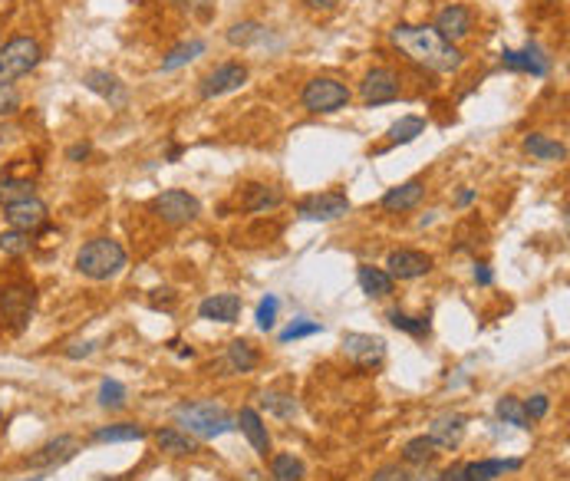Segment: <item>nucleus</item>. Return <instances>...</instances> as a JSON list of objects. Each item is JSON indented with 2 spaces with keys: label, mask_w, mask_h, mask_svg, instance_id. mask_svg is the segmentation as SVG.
Instances as JSON below:
<instances>
[{
  "label": "nucleus",
  "mask_w": 570,
  "mask_h": 481,
  "mask_svg": "<svg viewBox=\"0 0 570 481\" xmlns=\"http://www.w3.org/2000/svg\"><path fill=\"white\" fill-rule=\"evenodd\" d=\"M389 40H393V47H399V50L406 53L409 60L432 73H455L465 63L459 47L442 40L426 23H396L389 30Z\"/></svg>",
  "instance_id": "nucleus-1"
},
{
  "label": "nucleus",
  "mask_w": 570,
  "mask_h": 481,
  "mask_svg": "<svg viewBox=\"0 0 570 481\" xmlns=\"http://www.w3.org/2000/svg\"><path fill=\"white\" fill-rule=\"evenodd\" d=\"M175 422L194 439H218L235 429V416L218 402H182L175 409Z\"/></svg>",
  "instance_id": "nucleus-2"
},
{
  "label": "nucleus",
  "mask_w": 570,
  "mask_h": 481,
  "mask_svg": "<svg viewBox=\"0 0 570 481\" xmlns=\"http://www.w3.org/2000/svg\"><path fill=\"white\" fill-rule=\"evenodd\" d=\"M125 247L119 241H112V237H92L86 245L80 247V254H76V271L82 277H90V280H109V277L123 274L125 267Z\"/></svg>",
  "instance_id": "nucleus-3"
},
{
  "label": "nucleus",
  "mask_w": 570,
  "mask_h": 481,
  "mask_svg": "<svg viewBox=\"0 0 570 481\" xmlns=\"http://www.w3.org/2000/svg\"><path fill=\"white\" fill-rule=\"evenodd\" d=\"M37 310V287L30 280H11L0 287V327L21 333Z\"/></svg>",
  "instance_id": "nucleus-4"
},
{
  "label": "nucleus",
  "mask_w": 570,
  "mask_h": 481,
  "mask_svg": "<svg viewBox=\"0 0 570 481\" xmlns=\"http://www.w3.org/2000/svg\"><path fill=\"white\" fill-rule=\"evenodd\" d=\"M43 60V47L33 37H13L0 47V80H21L37 70Z\"/></svg>",
  "instance_id": "nucleus-5"
},
{
  "label": "nucleus",
  "mask_w": 570,
  "mask_h": 481,
  "mask_svg": "<svg viewBox=\"0 0 570 481\" xmlns=\"http://www.w3.org/2000/svg\"><path fill=\"white\" fill-rule=\"evenodd\" d=\"M350 86L347 82L333 80V76H314L307 82L304 92H300V103H304L307 113H336L350 103Z\"/></svg>",
  "instance_id": "nucleus-6"
},
{
  "label": "nucleus",
  "mask_w": 570,
  "mask_h": 481,
  "mask_svg": "<svg viewBox=\"0 0 570 481\" xmlns=\"http://www.w3.org/2000/svg\"><path fill=\"white\" fill-rule=\"evenodd\" d=\"M152 211L162 218L165 225L182 228L202 215V205H198V198L182 192V188H168V192H162V195L152 202Z\"/></svg>",
  "instance_id": "nucleus-7"
},
{
  "label": "nucleus",
  "mask_w": 570,
  "mask_h": 481,
  "mask_svg": "<svg viewBox=\"0 0 570 481\" xmlns=\"http://www.w3.org/2000/svg\"><path fill=\"white\" fill-rule=\"evenodd\" d=\"M399 92H402V82H399V76L389 70V66H373V70L363 76V82H359V96H363L367 106L396 103Z\"/></svg>",
  "instance_id": "nucleus-8"
},
{
  "label": "nucleus",
  "mask_w": 570,
  "mask_h": 481,
  "mask_svg": "<svg viewBox=\"0 0 570 481\" xmlns=\"http://www.w3.org/2000/svg\"><path fill=\"white\" fill-rule=\"evenodd\" d=\"M297 215L304 218V221H336V218L350 215V198L343 192L307 195L297 202Z\"/></svg>",
  "instance_id": "nucleus-9"
},
{
  "label": "nucleus",
  "mask_w": 570,
  "mask_h": 481,
  "mask_svg": "<svg viewBox=\"0 0 570 481\" xmlns=\"http://www.w3.org/2000/svg\"><path fill=\"white\" fill-rule=\"evenodd\" d=\"M245 82H247L245 63H221V66H214V70L202 80L198 96H202V99H218V96H224V92L241 90Z\"/></svg>",
  "instance_id": "nucleus-10"
},
{
  "label": "nucleus",
  "mask_w": 570,
  "mask_h": 481,
  "mask_svg": "<svg viewBox=\"0 0 570 481\" xmlns=\"http://www.w3.org/2000/svg\"><path fill=\"white\" fill-rule=\"evenodd\" d=\"M343 353H347L359 369H376L386 359V339L369 337V333H347L343 337Z\"/></svg>",
  "instance_id": "nucleus-11"
},
{
  "label": "nucleus",
  "mask_w": 570,
  "mask_h": 481,
  "mask_svg": "<svg viewBox=\"0 0 570 481\" xmlns=\"http://www.w3.org/2000/svg\"><path fill=\"white\" fill-rule=\"evenodd\" d=\"M4 215H7V225H11V228L33 235V231H40V228L47 225L50 208H47L40 198L33 195V198H23V202H13V205H7V208H4Z\"/></svg>",
  "instance_id": "nucleus-12"
},
{
  "label": "nucleus",
  "mask_w": 570,
  "mask_h": 481,
  "mask_svg": "<svg viewBox=\"0 0 570 481\" xmlns=\"http://www.w3.org/2000/svg\"><path fill=\"white\" fill-rule=\"evenodd\" d=\"M432 30L442 37V40L448 43H459L465 40L471 33V11L465 7V4H448V7H442L436 17V23H432Z\"/></svg>",
  "instance_id": "nucleus-13"
},
{
  "label": "nucleus",
  "mask_w": 570,
  "mask_h": 481,
  "mask_svg": "<svg viewBox=\"0 0 570 481\" xmlns=\"http://www.w3.org/2000/svg\"><path fill=\"white\" fill-rule=\"evenodd\" d=\"M432 257L426 254V251H409V247H402V251H393L386 261V274L393 277V280H416V277L428 274L432 271Z\"/></svg>",
  "instance_id": "nucleus-14"
},
{
  "label": "nucleus",
  "mask_w": 570,
  "mask_h": 481,
  "mask_svg": "<svg viewBox=\"0 0 570 481\" xmlns=\"http://www.w3.org/2000/svg\"><path fill=\"white\" fill-rule=\"evenodd\" d=\"M76 451H80V439L76 435H56L43 449L33 451L30 459H27V465H33V468H56V465H66L70 459H76Z\"/></svg>",
  "instance_id": "nucleus-15"
},
{
  "label": "nucleus",
  "mask_w": 570,
  "mask_h": 481,
  "mask_svg": "<svg viewBox=\"0 0 570 481\" xmlns=\"http://www.w3.org/2000/svg\"><path fill=\"white\" fill-rule=\"evenodd\" d=\"M465 425H469V419L462 416V412H445V416H438L432 425H428V439H432V445L436 449H459L462 439H465Z\"/></svg>",
  "instance_id": "nucleus-16"
},
{
  "label": "nucleus",
  "mask_w": 570,
  "mask_h": 481,
  "mask_svg": "<svg viewBox=\"0 0 570 481\" xmlns=\"http://www.w3.org/2000/svg\"><path fill=\"white\" fill-rule=\"evenodd\" d=\"M422 198H426V182H422V178H409V182L389 188L386 195H383V211H389V215H402V211L419 208Z\"/></svg>",
  "instance_id": "nucleus-17"
},
{
  "label": "nucleus",
  "mask_w": 570,
  "mask_h": 481,
  "mask_svg": "<svg viewBox=\"0 0 570 481\" xmlns=\"http://www.w3.org/2000/svg\"><path fill=\"white\" fill-rule=\"evenodd\" d=\"M235 429L245 432L247 442H251V449H255L261 459H267V455H271V435H267L264 419H261L255 409H241V412H238V416H235Z\"/></svg>",
  "instance_id": "nucleus-18"
},
{
  "label": "nucleus",
  "mask_w": 570,
  "mask_h": 481,
  "mask_svg": "<svg viewBox=\"0 0 570 481\" xmlns=\"http://www.w3.org/2000/svg\"><path fill=\"white\" fill-rule=\"evenodd\" d=\"M82 86L90 92H96V96H102V99H109V103H125V86L123 80L116 76V73L109 70H90L86 76H82Z\"/></svg>",
  "instance_id": "nucleus-19"
},
{
  "label": "nucleus",
  "mask_w": 570,
  "mask_h": 481,
  "mask_svg": "<svg viewBox=\"0 0 570 481\" xmlns=\"http://www.w3.org/2000/svg\"><path fill=\"white\" fill-rule=\"evenodd\" d=\"M198 317L218 320V323H235V320L241 317V297H238V294H214V297L202 300Z\"/></svg>",
  "instance_id": "nucleus-20"
},
{
  "label": "nucleus",
  "mask_w": 570,
  "mask_h": 481,
  "mask_svg": "<svg viewBox=\"0 0 570 481\" xmlns=\"http://www.w3.org/2000/svg\"><path fill=\"white\" fill-rule=\"evenodd\" d=\"M524 152H531L540 162H564L567 159V145L557 142V139H548V135L540 133H531L524 135Z\"/></svg>",
  "instance_id": "nucleus-21"
},
{
  "label": "nucleus",
  "mask_w": 570,
  "mask_h": 481,
  "mask_svg": "<svg viewBox=\"0 0 570 481\" xmlns=\"http://www.w3.org/2000/svg\"><path fill=\"white\" fill-rule=\"evenodd\" d=\"M359 287H363V294L373 300H383L393 294V277L386 274V271H379V267H369L363 264L359 267Z\"/></svg>",
  "instance_id": "nucleus-22"
},
{
  "label": "nucleus",
  "mask_w": 570,
  "mask_h": 481,
  "mask_svg": "<svg viewBox=\"0 0 570 481\" xmlns=\"http://www.w3.org/2000/svg\"><path fill=\"white\" fill-rule=\"evenodd\" d=\"M155 442H159V449L168 451V455H194V451H198V439L182 429H159L155 432Z\"/></svg>",
  "instance_id": "nucleus-23"
},
{
  "label": "nucleus",
  "mask_w": 570,
  "mask_h": 481,
  "mask_svg": "<svg viewBox=\"0 0 570 481\" xmlns=\"http://www.w3.org/2000/svg\"><path fill=\"white\" fill-rule=\"evenodd\" d=\"M284 202V192L274 188V185H247V195H245V208L247 211H271Z\"/></svg>",
  "instance_id": "nucleus-24"
},
{
  "label": "nucleus",
  "mask_w": 570,
  "mask_h": 481,
  "mask_svg": "<svg viewBox=\"0 0 570 481\" xmlns=\"http://www.w3.org/2000/svg\"><path fill=\"white\" fill-rule=\"evenodd\" d=\"M33 195H37V185H33L30 178H17V175H4V178H0V205L4 208Z\"/></svg>",
  "instance_id": "nucleus-25"
},
{
  "label": "nucleus",
  "mask_w": 570,
  "mask_h": 481,
  "mask_svg": "<svg viewBox=\"0 0 570 481\" xmlns=\"http://www.w3.org/2000/svg\"><path fill=\"white\" fill-rule=\"evenodd\" d=\"M521 461L511 459V461H501V459H481V461H471L469 465V481H495L498 475L505 471H518Z\"/></svg>",
  "instance_id": "nucleus-26"
},
{
  "label": "nucleus",
  "mask_w": 570,
  "mask_h": 481,
  "mask_svg": "<svg viewBox=\"0 0 570 481\" xmlns=\"http://www.w3.org/2000/svg\"><path fill=\"white\" fill-rule=\"evenodd\" d=\"M257 363H261V353L247 339H235L228 347V366H231V373H251V369H257Z\"/></svg>",
  "instance_id": "nucleus-27"
},
{
  "label": "nucleus",
  "mask_w": 570,
  "mask_h": 481,
  "mask_svg": "<svg viewBox=\"0 0 570 481\" xmlns=\"http://www.w3.org/2000/svg\"><path fill=\"white\" fill-rule=\"evenodd\" d=\"M145 429L135 422H119V425H106V429L92 432V442H142Z\"/></svg>",
  "instance_id": "nucleus-28"
},
{
  "label": "nucleus",
  "mask_w": 570,
  "mask_h": 481,
  "mask_svg": "<svg viewBox=\"0 0 570 481\" xmlns=\"http://www.w3.org/2000/svg\"><path fill=\"white\" fill-rule=\"evenodd\" d=\"M438 449L432 445V439L428 435H416V439L406 442V449H402V459L409 461V465H419V468H426L428 461L436 459Z\"/></svg>",
  "instance_id": "nucleus-29"
},
{
  "label": "nucleus",
  "mask_w": 570,
  "mask_h": 481,
  "mask_svg": "<svg viewBox=\"0 0 570 481\" xmlns=\"http://www.w3.org/2000/svg\"><path fill=\"white\" fill-rule=\"evenodd\" d=\"M271 478L274 481H304V461L294 455H271Z\"/></svg>",
  "instance_id": "nucleus-30"
},
{
  "label": "nucleus",
  "mask_w": 570,
  "mask_h": 481,
  "mask_svg": "<svg viewBox=\"0 0 570 481\" xmlns=\"http://www.w3.org/2000/svg\"><path fill=\"white\" fill-rule=\"evenodd\" d=\"M264 37H267L264 23H257V21L235 23V27L228 30V43H231V47H255V43H261Z\"/></svg>",
  "instance_id": "nucleus-31"
},
{
  "label": "nucleus",
  "mask_w": 570,
  "mask_h": 481,
  "mask_svg": "<svg viewBox=\"0 0 570 481\" xmlns=\"http://www.w3.org/2000/svg\"><path fill=\"white\" fill-rule=\"evenodd\" d=\"M426 133V119L422 116H402L393 129H389V142H416L419 135Z\"/></svg>",
  "instance_id": "nucleus-32"
},
{
  "label": "nucleus",
  "mask_w": 570,
  "mask_h": 481,
  "mask_svg": "<svg viewBox=\"0 0 570 481\" xmlns=\"http://www.w3.org/2000/svg\"><path fill=\"white\" fill-rule=\"evenodd\" d=\"M261 406H264L271 416H277V419H294L297 416V399L290 392H264V396H261Z\"/></svg>",
  "instance_id": "nucleus-33"
},
{
  "label": "nucleus",
  "mask_w": 570,
  "mask_h": 481,
  "mask_svg": "<svg viewBox=\"0 0 570 481\" xmlns=\"http://www.w3.org/2000/svg\"><path fill=\"white\" fill-rule=\"evenodd\" d=\"M202 53H204V40H188V43H182V47H175V50L162 60V73L178 70V66H185V63H192L194 56H202Z\"/></svg>",
  "instance_id": "nucleus-34"
},
{
  "label": "nucleus",
  "mask_w": 570,
  "mask_h": 481,
  "mask_svg": "<svg viewBox=\"0 0 570 481\" xmlns=\"http://www.w3.org/2000/svg\"><path fill=\"white\" fill-rule=\"evenodd\" d=\"M518 56H521V73H531V76H548L550 60L544 56V50H540L538 43H528Z\"/></svg>",
  "instance_id": "nucleus-35"
},
{
  "label": "nucleus",
  "mask_w": 570,
  "mask_h": 481,
  "mask_svg": "<svg viewBox=\"0 0 570 481\" xmlns=\"http://www.w3.org/2000/svg\"><path fill=\"white\" fill-rule=\"evenodd\" d=\"M99 406L102 409H123L125 399H129V392H125V386L119 382V379H102L99 382Z\"/></svg>",
  "instance_id": "nucleus-36"
},
{
  "label": "nucleus",
  "mask_w": 570,
  "mask_h": 481,
  "mask_svg": "<svg viewBox=\"0 0 570 481\" xmlns=\"http://www.w3.org/2000/svg\"><path fill=\"white\" fill-rule=\"evenodd\" d=\"M389 323L396 330H402V333H409V337H426L428 333V317H409V314H402V310H389Z\"/></svg>",
  "instance_id": "nucleus-37"
},
{
  "label": "nucleus",
  "mask_w": 570,
  "mask_h": 481,
  "mask_svg": "<svg viewBox=\"0 0 570 481\" xmlns=\"http://www.w3.org/2000/svg\"><path fill=\"white\" fill-rule=\"evenodd\" d=\"M498 419L508 422V425H514V429H531V419L524 416V406H521L514 396L498 399Z\"/></svg>",
  "instance_id": "nucleus-38"
},
{
  "label": "nucleus",
  "mask_w": 570,
  "mask_h": 481,
  "mask_svg": "<svg viewBox=\"0 0 570 481\" xmlns=\"http://www.w3.org/2000/svg\"><path fill=\"white\" fill-rule=\"evenodd\" d=\"M21 106H23L21 90H17L11 80H0V119H11V116H17V113H21Z\"/></svg>",
  "instance_id": "nucleus-39"
},
{
  "label": "nucleus",
  "mask_w": 570,
  "mask_h": 481,
  "mask_svg": "<svg viewBox=\"0 0 570 481\" xmlns=\"http://www.w3.org/2000/svg\"><path fill=\"white\" fill-rule=\"evenodd\" d=\"M30 245H33L30 235H27V231H17V228H11V231L0 235V251L11 257H23L30 251Z\"/></svg>",
  "instance_id": "nucleus-40"
},
{
  "label": "nucleus",
  "mask_w": 570,
  "mask_h": 481,
  "mask_svg": "<svg viewBox=\"0 0 570 481\" xmlns=\"http://www.w3.org/2000/svg\"><path fill=\"white\" fill-rule=\"evenodd\" d=\"M277 310H281V300H277L274 294H267V297L261 300V307H257V327H261V330H274Z\"/></svg>",
  "instance_id": "nucleus-41"
},
{
  "label": "nucleus",
  "mask_w": 570,
  "mask_h": 481,
  "mask_svg": "<svg viewBox=\"0 0 570 481\" xmlns=\"http://www.w3.org/2000/svg\"><path fill=\"white\" fill-rule=\"evenodd\" d=\"M320 323H314V320H297V323H290V327L281 333V343H294V339H304V337H314V333H320Z\"/></svg>",
  "instance_id": "nucleus-42"
},
{
  "label": "nucleus",
  "mask_w": 570,
  "mask_h": 481,
  "mask_svg": "<svg viewBox=\"0 0 570 481\" xmlns=\"http://www.w3.org/2000/svg\"><path fill=\"white\" fill-rule=\"evenodd\" d=\"M521 406H524V416H528L531 422L544 419V416L550 412V399H548V396H540V392H538V396H531L528 402H521Z\"/></svg>",
  "instance_id": "nucleus-43"
},
{
  "label": "nucleus",
  "mask_w": 570,
  "mask_h": 481,
  "mask_svg": "<svg viewBox=\"0 0 570 481\" xmlns=\"http://www.w3.org/2000/svg\"><path fill=\"white\" fill-rule=\"evenodd\" d=\"M369 481H409V475L402 465H383V468L373 471V478Z\"/></svg>",
  "instance_id": "nucleus-44"
},
{
  "label": "nucleus",
  "mask_w": 570,
  "mask_h": 481,
  "mask_svg": "<svg viewBox=\"0 0 570 481\" xmlns=\"http://www.w3.org/2000/svg\"><path fill=\"white\" fill-rule=\"evenodd\" d=\"M438 481H469V461H455L452 468L438 475Z\"/></svg>",
  "instance_id": "nucleus-45"
},
{
  "label": "nucleus",
  "mask_w": 570,
  "mask_h": 481,
  "mask_svg": "<svg viewBox=\"0 0 570 481\" xmlns=\"http://www.w3.org/2000/svg\"><path fill=\"white\" fill-rule=\"evenodd\" d=\"M90 142H76V145H70V149H66V159H70V162H82V159H90Z\"/></svg>",
  "instance_id": "nucleus-46"
},
{
  "label": "nucleus",
  "mask_w": 570,
  "mask_h": 481,
  "mask_svg": "<svg viewBox=\"0 0 570 481\" xmlns=\"http://www.w3.org/2000/svg\"><path fill=\"white\" fill-rule=\"evenodd\" d=\"M304 4L310 7V11H316V13H330V11H336L343 0H304Z\"/></svg>",
  "instance_id": "nucleus-47"
},
{
  "label": "nucleus",
  "mask_w": 570,
  "mask_h": 481,
  "mask_svg": "<svg viewBox=\"0 0 570 481\" xmlns=\"http://www.w3.org/2000/svg\"><path fill=\"white\" fill-rule=\"evenodd\" d=\"M92 353H96V343H73V347L66 349V356H70V359L92 356Z\"/></svg>",
  "instance_id": "nucleus-48"
},
{
  "label": "nucleus",
  "mask_w": 570,
  "mask_h": 481,
  "mask_svg": "<svg viewBox=\"0 0 570 481\" xmlns=\"http://www.w3.org/2000/svg\"><path fill=\"white\" fill-rule=\"evenodd\" d=\"M501 63H505L508 70H518V73H521V56H518V50H505V53H501Z\"/></svg>",
  "instance_id": "nucleus-49"
},
{
  "label": "nucleus",
  "mask_w": 570,
  "mask_h": 481,
  "mask_svg": "<svg viewBox=\"0 0 570 481\" xmlns=\"http://www.w3.org/2000/svg\"><path fill=\"white\" fill-rule=\"evenodd\" d=\"M475 280H479L481 287H488V284H491V271H488V264H479V267H475Z\"/></svg>",
  "instance_id": "nucleus-50"
},
{
  "label": "nucleus",
  "mask_w": 570,
  "mask_h": 481,
  "mask_svg": "<svg viewBox=\"0 0 570 481\" xmlns=\"http://www.w3.org/2000/svg\"><path fill=\"white\" fill-rule=\"evenodd\" d=\"M409 481H438V475H428V471H419V475H409Z\"/></svg>",
  "instance_id": "nucleus-51"
},
{
  "label": "nucleus",
  "mask_w": 570,
  "mask_h": 481,
  "mask_svg": "<svg viewBox=\"0 0 570 481\" xmlns=\"http://www.w3.org/2000/svg\"><path fill=\"white\" fill-rule=\"evenodd\" d=\"M471 202H475V192H471V188H465V192L459 195V205H471Z\"/></svg>",
  "instance_id": "nucleus-52"
},
{
  "label": "nucleus",
  "mask_w": 570,
  "mask_h": 481,
  "mask_svg": "<svg viewBox=\"0 0 570 481\" xmlns=\"http://www.w3.org/2000/svg\"><path fill=\"white\" fill-rule=\"evenodd\" d=\"M178 155H182V149H178V145H172V149H168V162H175Z\"/></svg>",
  "instance_id": "nucleus-53"
},
{
  "label": "nucleus",
  "mask_w": 570,
  "mask_h": 481,
  "mask_svg": "<svg viewBox=\"0 0 570 481\" xmlns=\"http://www.w3.org/2000/svg\"><path fill=\"white\" fill-rule=\"evenodd\" d=\"M96 481H125V478H119V475H112V478H96Z\"/></svg>",
  "instance_id": "nucleus-54"
},
{
  "label": "nucleus",
  "mask_w": 570,
  "mask_h": 481,
  "mask_svg": "<svg viewBox=\"0 0 570 481\" xmlns=\"http://www.w3.org/2000/svg\"><path fill=\"white\" fill-rule=\"evenodd\" d=\"M21 481H40V478H37V475H33V478H21Z\"/></svg>",
  "instance_id": "nucleus-55"
}]
</instances>
